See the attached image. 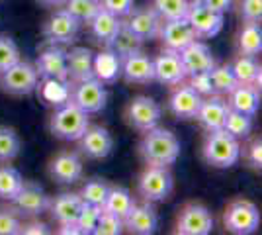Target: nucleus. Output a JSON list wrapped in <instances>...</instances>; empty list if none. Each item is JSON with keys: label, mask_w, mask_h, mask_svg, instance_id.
I'll use <instances>...</instances> for the list:
<instances>
[{"label": "nucleus", "mask_w": 262, "mask_h": 235, "mask_svg": "<svg viewBox=\"0 0 262 235\" xmlns=\"http://www.w3.org/2000/svg\"><path fill=\"white\" fill-rule=\"evenodd\" d=\"M61 8L65 12H69L80 24H88L92 20V16L102 6H100V0H65V4Z\"/></svg>", "instance_id": "36"}, {"label": "nucleus", "mask_w": 262, "mask_h": 235, "mask_svg": "<svg viewBox=\"0 0 262 235\" xmlns=\"http://www.w3.org/2000/svg\"><path fill=\"white\" fill-rule=\"evenodd\" d=\"M121 78L127 84H149V82H153V59L143 51L123 57L121 59Z\"/></svg>", "instance_id": "21"}, {"label": "nucleus", "mask_w": 262, "mask_h": 235, "mask_svg": "<svg viewBox=\"0 0 262 235\" xmlns=\"http://www.w3.org/2000/svg\"><path fill=\"white\" fill-rule=\"evenodd\" d=\"M37 75L43 78H53V80H63L69 82V73H67V51L59 45H47L39 53L35 61Z\"/></svg>", "instance_id": "20"}, {"label": "nucleus", "mask_w": 262, "mask_h": 235, "mask_svg": "<svg viewBox=\"0 0 262 235\" xmlns=\"http://www.w3.org/2000/svg\"><path fill=\"white\" fill-rule=\"evenodd\" d=\"M241 18L243 22H256L262 20V0H241Z\"/></svg>", "instance_id": "45"}, {"label": "nucleus", "mask_w": 262, "mask_h": 235, "mask_svg": "<svg viewBox=\"0 0 262 235\" xmlns=\"http://www.w3.org/2000/svg\"><path fill=\"white\" fill-rule=\"evenodd\" d=\"M20 49L16 41L8 35H0V73L12 67L16 61H20Z\"/></svg>", "instance_id": "42"}, {"label": "nucleus", "mask_w": 262, "mask_h": 235, "mask_svg": "<svg viewBox=\"0 0 262 235\" xmlns=\"http://www.w3.org/2000/svg\"><path fill=\"white\" fill-rule=\"evenodd\" d=\"M120 26H121V18L114 16L112 12L104 10V8H100L92 16V20L88 22V30H90V35H92V39L96 44L110 47L114 35L118 34V30H120Z\"/></svg>", "instance_id": "25"}, {"label": "nucleus", "mask_w": 262, "mask_h": 235, "mask_svg": "<svg viewBox=\"0 0 262 235\" xmlns=\"http://www.w3.org/2000/svg\"><path fill=\"white\" fill-rule=\"evenodd\" d=\"M123 118H125L127 125L133 130L149 132V130L159 125L161 118H163V108L159 106V102H155L149 96H135L125 106Z\"/></svg>", "instance_id": "9"}, {"label": "nucleus", "mask_w": 262, "mask_h": 235, "mask_svg": "<svg viewBox=\"0 0 262 235\" xmlns=\"http://www.w3.org/2000/svg\"><path fill=\"white\" fill-rule=\"evenodd\" d=\"M178 53H180V59H182V65H184L188 77L196 75V73H204V71H211L215 67V57L211 53V49L200 39L186 45Z\"/></svg>", "instance_id": "23"}, {"label": "nucleus", "mask_w": 262, "mask_h": 235, "mask_svg": "<svg viewBox=\"0 0 262 235\" xmlns=\"http://www.w3.org/2000/svg\"><path fill=\"white\" fill-rule=\"evenodd\" d=\"M39 84L37 69L30 61H16L12 67L0 73V89L12 96H28Z\"/></svg>", "instance_id": "6"}, {"label": "nucleus", "mask_w": 262, "mask_h": 235, "mask_svg": "<svg viewBox=\"0 0 262 235\" xmlns=\"http://www.w3.org/2000/svg\"><path fill=\"white\" fill-rule=\"evenodd\" d=\"M49 177L61 184H75L82 179V159L73 151H61L49 161Z\"/></svg>", "instance_id": "18"}, {"label": "nucleus", "mask_w": 262, "mask_h": 235, "mask_svg": "<svg viewBox=\"0 0 262 235\" xmlns=\"http://www.w3.org/2000/svg\"><path fill=\"white\" fill-rule=\"evenodd\" d=\"M80 26L82 24L75 20L69 12H65L63 8H57L45 20L41 34H43L47 45H69L77 39Z\"/></svg>", "instance_id": "10"}, {"label": "nucleus", "mask_w": 262, "mask_h": 235, "mask_svg": "<svg viewBox=\"0 0 262 235\" xmlns=\"http://www.w3.org/2000/svg\"><path fill=\"white\" fill-rule=\"evenodd\" d=\"M229 112L227 100L221 94H209L202 98V104L198 108V114L194 120L206 130V132H213V130H221L225 123V116Z\"/></svg>", "instance_id": "22"}, {"label": "nucleus", "mask_w": 262, "mask_h": 235, "mask_svg": "<svg viewBox=\"0 0 262 235\" xmlns=\"http://www.w3.org/2000/svg\"><path fill=\"white\" fill-rule=\"evenodd\" d=\"M213 231V213L200 202L184 204L176 216V233L209 235Z\"/></svg>", "instance_id": "8"}, {"label": "nucleus", "mask_w": 262, "mask_h": 235, "mask_svg": "<svg viewBox=\"0 0 262 235\" xmlns=\"http://www.w3.org/2000/svg\"><path fill=\"white\" fill-rule=\"evenodd\" d=\"M51 231L47 224L43 222H39V220H32V222H28V224H22L20 225V231L18 233H24V235H47Z\"/></svg>", "instance_id": "48"}, {"label": "nucleus", "mask_w": 262, "mask_h": 235, "mask_svg": "<svg viewBox=\"0 0 262 235\" xmlns=\"http://www.w3.org/2000/svg\"><path fill=\"white\" fill-rule=\"evenodd\" d=\"M133 204H135V200H133L131 192L127 190L125 186L114 184V186L108 188V196H106V200L102 204V210L116 213V216H120L121 220H123V218L127 216V212L131 210Z\"/></svg>", "instance_id": "31"}, {"label": "nucleus", "mask_w": 262, "mask_h": 235, "mask_svg": "<svg viewBox=\"0 0 262 235\" xmlns=\"http://www.w3.org/2000/svg\"><path fill=\"white\" fill-rule=\"evenodd\" d=\"M143 44H145V41L139 39V37L123 24V20H121L120 30H118V34L114 35V39H112V44H110V49L120 57V59H123V57L131 55V53L143 51Z\"/></svg>", "instance_id": "32"}, {"label": "nucleus", "mask_w": 262, "mask_h": 235, "mask_svg": "<svg viewBox=\"0 0 262 235\" xmlns=\"http://www.w3.org/2000/svg\"><path fill=\"white\" fill-rule=\"evenodd\" d=\"M190 0H153V8L159 12L163 20H178L186 18Z\"/></svg>", "instance_id": "39"}, {"label": "nucleus", "mask_w": 262, "mask_h": 235, "mask_svg": "<svg viewBox=\"0 0 262 235\" xmlns=\"http://www.w3.org/2000/svg\"><path fill=\"white\" fill-rule=\"evenodd\" d=\"M51 196L43 190V186L35 184V182H26L24 180L20 192L14 196V210L20 213V216H30L35 218L39 213L47 212V206H49Z\"/></svg>", "instance_id": "14"}, {"label": "nucleus", "mask_w": 262, "mask_h": 235, "mask_svg": "<svg viewBox=\"0 0 262 235\" xmlns=\"http://www.w3.org/2000/svg\"><path fill=\"white\" fill-rule=\"evenodd\" d=\"M123 229H125V227H123V220H121L120 216L102 210L98 218V224L94 227V233L96 235H120V233H123Z\"/></svg>", "instance_id": "41"}, {"label": "nucleus", "mask_w": 262, "mask_h": 235, "mask_svg": "<svg viewBox=\"0 0 262 235\" xmlns=\"http://www.w3.org/2000/svg\"><path fill=\"white\" fill-rule=\"evenodd\" d=\"M241 157L245 159L247 167L260 170L262 167V141L260 137H252L247 145L241 147Z\"/></svg>", "instance_id": "44"}, {"label": "nucleus", "mask_w": 262, "mask_h": 235, "mask_svg": "<svg viewBox=\"0 0 262 235\" xmlns=\"http://www.w3.org/2000/svg\"><path fill=\"white\" fill-rule=\"evenodd\" d=\"M57 233H61V235H78L80 231H78V227L75 224H63L59 229H57Z\"/></svg>", "instance_id": "50"}, {"label": "nucleus", "mask_w": 262, "mask_h": 235, "mask_svg": "<svg viewBox=\"0 0 262 235\" xmlns=\"http://www.w3.org/2000/svg\"><path fill=\"white\" fill-rule=\"evenodd\" d=\"M100 6L118 18H125L133 10V0H100Z\"/></svg>", "instance_id": "47"}, {"label": "nucleus", "mask_w": 262, "mask_h": 235, "mask_svg": "<svg viewBox=\"0 0 262 235\" xmlns=\"http://www.w3.org/2000/svg\"><path fill=\"white\" fill-rule=\"evenodd\" d=\"M20 137L18 134L6 127V125H0V163H10L16 157L20 155Z\"/></svg>", "instance_id": "37"}, {"label": "nucleus", "mask_w": 262, "mask_h": 235, "mask_svg": "<svg viewBox=\"0 0 262 235\" xmlns=\"http://www.w3.org/2000/svg\"><path fill=\"white\" fill-rule=\"evenodd\" d=\"M108 188H110V184L106 180L90 179L82 184V188H80L78 194H80L82 202L94 204V206H102L104 200H106V196H108Z\"/></svg>", "instance_id": "38"}, {"label": "nucleus", "mask_w": 262, "mask_h": 235, "mask_svg": "<svg viewBox=\"0 0 262 235\" xmlns=\"http://www.w3.org/2000/svg\"><path fill=\"white\" fill-rule=\"evenodd\" d=\"M231 71L239 84H254L256 89H260V63L256 61V57L239 55L231 63Z\"/></svg>", "instance_id": "29"}, {"label": "nucleus", "mask_w": 262, "mask_h": 235, "mask_svg": "<svg viewBox=\"0 0 262 235\" xmlns=\"http://www.w3.org/2000/svg\"><path fill=\"white\" fill-rule=\"evenodd\" d=\"M209 78H211V84H213V92L221 94V96H227L231 90L235 89L239 82L231 71V65H217L209 71Z\"/></svg>", "instance_id": "35"}, {"label": "nucleus", "mask_w": 262, "mask_h": 235, "mask_svg": "<svg viewBox=\"0 0 262 235\" xmlns=\"http://www.w3.org/2000/svg\"><path fill=\"white\" fill-rule=\"evenodd\" d=\"M24 184V179L18 168L10 165H2L0 167V200L12 202L14 196L20 192Z\"/></svg>", "instance_id": "33"}, {"label": "nucleus", "mask_w": 262, "mask_h": 235, "mask_svg": "<svg viewBox=\"0 0 262 235\" xmlns=\"http://www.w3.org/2000/svg\"><path fill=\"white\" fill-rule=\"evenodd\" d=\"M69 100L75 106H78L82 112L98 114L106 108L108 102V90L106 84L100 82L98 78H86L80 82H73V87L69 89Z\"/></svg>", "instance_id": "7"}, {"label": "nucleus", "mask_w": 262, "mask_h": 235, "mask_svg": "<svg viewBox=\"0 0 262 235\" xmlns=\"http://www.w3.org/2000/svg\"><path fill=\"white\" fill-rule=\"evenodd\" d=\"M20 213L14 210V206H0V235H16L20 231Z\"/></svg>", "instance_id": "43"}, {"label": "nucleus", "mask_w": 262, "mask_h": 235, "mask_svg": "<svg viewBox=\"0 0 262 235\" xmlns=\"http://www.w3.org/2000/svg\"><path fill=\"white\" fill-rule=\"evenodd\" d=\"M82 208V198L77 192H63L59 196H55L49 200L47 212L51 213L55 222L59 225L63 224H75L77 216Z\"/></svg>", "instance_id": "24"}, {"label": "nucleus", "mask_w": 262, "mask_h": 235, "mask_svg": "<svg viewBox=\"0 0 262 235\" xmlns=\"http://www.w3.org/2000/svg\"><path fill=\"white\" fill-rule=\"evenodd\" d=\"M35 2L45 6V8H61L65 4V0H35Z\"/></svg>", "instance_id": "51"}, {"label": "nucleus", "mask_w": 262, "mask_h": 235, "mask_svg": "<svg viewBox=\"0 0 262 235\" xmlns=\"http://www.w3.org/2000/svg\"><path fill=\"white\" fill-rule=\"evenodd\" d=\"M100 212H102V206H94V204H88V202H82V208L77 216V222L75 225L78 227L80 233H94V227L98 224Z\"/></svg>", "instance_id": "40"}, {"label": "nucleus", "mask_w": 262, "mask_h": 235, "mask_svg": "<svg viewBox=\"0 0 262 235\" xmlns=\"http://www.w3.org/2000/svg\"><path fill=\"white\" fill-rule=\"evenodd\" d=\"M227 106L247 116H254L260 108V89L254 84H237L227 94Z\"/></svg>", "instance_id": "26"}, {"label": "nucleus", "mask_w": 262, "mask_h": 235, "mask_svg": "<svg viewBox=\"0 0 262 235\" xmlns=\"http://www.w3.org/2000/svg\"><path fill=\"white\" fill-rule=\"evenodd\" d=\"M223 225L235 235L254 233L260 225V212L256 204L245 198H237L227 204L223 212Z\"/></svg>", "instance_id": "5"}, {"label": "nucleus", "mask_w": 262, "mask_h": 235, "mask_svg": "<svg viewBox=\"0 0 262 235\" xmlns=\"http://www.w3.org/2000/svg\"><path fill=\"white\" fill-rule=\"evenodd\" d=\"M78 149L86 159H106L114 149V137L102 125H90L78 137Z\"/></svg>", "instance_id": "15"}, {"label": "nucleus", "mask_w": 262, "mask_h": 235, "mask_svg": "<svg viewBox=\"0 0 262 235\" xmlns=\"http://www.w3.org/2000/svg\"><path fill=\"white\" fill-rule=\"evenodd\" d=\"M92 59L94 53L88 47H73L67 51V73L71 82H80L92 78Z\"/></svg>", "instance_id": "27"}, {"label": "nucleus", "mask_w": 262, "mask_h": 235, "mask_svg": "<svg viewBox=\"0 0 262 235\" xmlns=\"http://www.w3.org/2000/svg\"><path fill=\"white\" fill-rule=\"evenodd\" d=\"M186 20L194 28L198 39H208L221 32L223 28V14H217L208 8L202 0H190Z\"/></svg>", "instance_id": "11"}, {"label": "nucleus", "mask_w": 262, "mask_h": 235, "mask_svg": "<svg viewBox=\"0 0 262 235\" xmlns=\"http://www.w3.org/2000/svg\"><path fill=\"white\" fill-rule=\"evenodd\" d=\"M123 24L129 28L133 34L137 35L143 41H149V39H157L159 30L163 26V18L159 16V12L153 8V4H145L141 8H133V10L121 18Z\"/></svg>", "instance_id": "12"}, {"label": "nucleus", "mask_w": 262, "mask_h": 235, "mask_svg": "<svg viewBox=\"0 0 262 235\" xmlns=\"http://www.w3.org/2000/svg\"><path fill=\"white\" fill-rule=\"evenodd\" d=\"M223 130L229 132L233 137L237 139H245L249 137L252 132V116H247L243 112H237V110H231L225 116V123H223Z\"/></svg>", "instance_id": "34"}, {"label": "nucleus", "mask_w": 262, "mask_h": 235, "mask_svg": "<svg viewBox=\"0 0 262 235\" xmlns=\"http://www.w3.org/2000/svg\"><path fill=\"white\" fill-rule=\"evenodd\" d=\"M153 69H155V80L161 82L164 87H176L180 82H184L188 75L182 65V59L178 51L172 49H163L159 55L153 59Z\"/></svg>", "instance_id": "13"}, {"label": "nucleus", "mask_w": 262, "mask_h": 235, "mask_svg": "<svg viewBox=\"0 0 262 235\" xmlns=\"http://www.w3.org/2000/svg\"><path fill=\"white\" fill-rule=\"evenodd\" d=\"M88 114L82 112L78 106L71 100L63 102L55 108V112L49 118V132L65 141H78V137L84 134L88 127Z\"/></svg>", "instance_id": "3"}, {"label": "nucleus", "mask_w": 262, "mask_h": 235, "mask_svg": "<svg viewBox=\"0 0 262 235\" xmlns=\"http://www.w3.org/2000/svg\"><path fill=\"white\" fill-rule=\"evenodd\" d=\"M188 84L196 90L200 96H209V94H215L213 92V84H211V78H209V71L204 73H196V75H190Z\"/></svg>", "instance_id": "46"}, {"label": "nucleus", "mask_w": 262, "mask_h": 235, "mask_svg": "<svg viewBox=\"0 0 262 235\" xmlns=\"http://www.w3.org/2000/svg\"><path fill=\"white\" fill-rule=\"evenodd\" d=\"M123 227L137 235H151L159 227V216L151 202H135L127 216L123 218Z\"/></svg>", "instance_id": "19"}, {"label": "nucleus", "mask_w": 262, "mask_h": 235, "mask_svg": "<svg viewBox=\"0 0 262 235\" xmlns=\"http://www.w3.org/2000/svg\"><path fill=\"white\" fill-rule=\"evenodd\" d=\"M92 73L104 84H112L121 77V59L110 47H104L92 59Z\"/></svg>", "instance_id": "28"}, {"label": "nucleus", "mask_w": 262, "mask_h": 235, "mask_svg": "<svg viewBox=\"0 0 262 235\" xmlns=\"http://www.w3.org/2000/svg\"><path fill=\"white\" fill-rule=\"evenodd\" d=\"M204 161L215 168H231L237 165L241 159V143L237 137H233L229 132L213 130L208 132L206 141L202 147Z\"/></svg>", "instance_id": "2"}, {"label": "nucleus", "mask_w": 262, "mask_h": 235, "mask_svg": "<svg viewBox=\"0 0 262 235\" xmlns=\"http://www.w3.org/2000/svg\"><path fill=\"white\" fill-rule=\"evenodd\" d=\"M208 8H211L213 12H217V14H225V12L231 10V4H233V0H202Z\"/></svg>", "instance_id": "49"}, {"label": "nucleus", "mask_w": 262, "mask_h": 235, "mask_svg": "<svg viewBox=\"0 0 262 235\" xmlns=\"http://www.w3.org/2000/svg\"><path fill=\"white\" fill-rule=\"evenodd\" d=\"M157 37L161 39L164 49H172V51H182L186 45H190L192 41L198 39L194 28L190 26V22L186 18L163 20V26H161Z\"/></svg>", "instance_id": "17"}, {"label": "nucleus", "mask_w": 262, "mask_h": 235, "mask_svg": "<svg viewBox=\"0 0 262 235\" xmlns=\"http://www.w3.org/2000/svg\"><path fill=\"white\" fill-rule=\"evenodd\" d=\"M202 98L204 96H200L184 80V82L172 87V92L168 96V110L178 120H194L198 108L202 104Z\"/></svg>", "instance_id": "16"}, {"label": "nucleus", "mask_w": 262, "mask_h": 235, "mask_svg": "<svg viewBox=\"0 0 262 235\" xmlns=\"http://www.w3.org/2000/svg\"><path fill=\"white\" fill-rule=\"evenodd\" d=\"M174 188V179L168 167L147 165L137 179V192L145 202H164Z\"/></svg>", "instance_id": "4"}, {"label": "nucleus", "mask_w": 262, "mask_h": 235, "mask_svg": "<svg viewBox=\"0 0 262 235\" xmlns=\"http://www.w3.org/2000/svg\"><path fill=\"white\" fill-rule=\"evenodd\" d=\"M143 139L139 141V155L145 165L153 167H170L180 157V141L170 130L153 127L143 132Z\"/></svg>", "instance_id": "1"}, {"label": "nucleus", "mask_w": 262, "mask_h": 235, "mask_svg": "<svg viewBox=\"0 0 262 235\" xmlns=\"http://www.w3.org/2000/svg\"><path fill=\"white\" fill-rule=\"evenodd\" d=\"M237 49L239 55H251L256 57L262 51V30L260 24L256 22H245L239 30L237 37Z\"/></svg>", "instance_id": "30"}]
</instances>
